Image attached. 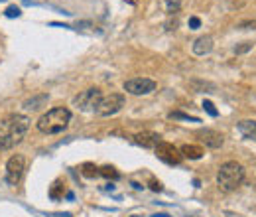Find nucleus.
<instances>
[{
    "label": "nucleus",
    "instance_id": "nucleus-13",
    "mask_svg": "<svg viewBox=\"0 0 256 217\" xmlns=\"http://www.w3.org/2000/svg\"><path fill=\"white\" fill-rule=\"evenodd\" d=\"M238 133L248 140H256V121H240Z\"/></svg>",
    "mask_w": 256,
    "mask_h": 217
},
{
    "label": "nucleus",
    "instance_id": "nucleus-15",
    "mask_svg": "<svg viewBox=\"0 0 256 217\" xmlns=\"http://www.w3.org/2000/svg\"><path fill=\"white\" fill-rule=\"evenodd\" d=\"M99 174L104 176V178H112V180L118 178V172H116L112 166H102V168H99Z\"/></svg>",
    "mask_w": 256,
    "mask_h": 217
},
{
    "label": "nucleus",
    "instance_id": "nucleus-8",
    "mask_svg": "<svg viewBox=\"0 0 256 217\" xmlns=\"http://www.w3.org/2000/svg\"><path fill=\"white\" fill-rule=\"evenodd\" d=\"M156 156L162 160V162H166V164H170V166H178L179 162H181V152H179V148H176L174 144H170V142H160L156 148Z\"/></svg>",
    "mask_w": 256,
    "mask_h": 217
},
{
    "label": "nucleus",
    "instance_id": "nucleus-14",
    "mask_svg": "<svg viewBox=\"0 0 256 217\" xmlns=\"http://www.w3.org/2000/svg\"><path fill=\"white\" fill-rule=\"evenodd\" d=\"M48 103V95H36L28 101H24V108H28V111H38L40 107H44Z\"/></svg>",
    "mask_w": 256,
    "mask_h": 217
},
{
    "label": "nucleus",
    "instance_id": "nucleus-9",
    "mask_svg": "<svg viewBox=\"0 0 256 217\" xmlns=\"http://www.w3.org/2000/svg\"><path fill=\"white\" fill-rule=\"evenodd\" d=\"M197 138H201V142L207 146V148H221L223 142H225V136L213 129H201L195 133Z\"/></svg>",
    "mask_w": 256,
    "mask_h": 217
},
{
    "label": "nucleus",
    "instance_id": "nucleus-18",
    "mask_svg": "<svg viewBox=\"0 0 256 217\" xmlns=\"http://www.w3.org/2000/svg\"><path fill=\"white\" fill-rule=\"evenodd\" d=\"M203 108H205V111H207L211 117H217V115H219L217 108H215V105H213L211 101H203Z\"/></svg>",
    "mask_w": 256,
    "mask_h": 217
},
{
    "label": "nucleus",
    "instance_id": "nucleus-21",
    "mask_svg": "<svg viewBox=\"0 0 256 217\" xmlns=\"http://www.w3.org/2000/svg\"><path fill=\"white\" fill-rule=\"evenodd\" d=\"M59 186H61V184L57 182V184H55V186L51 188V191H50V195H51L53 199H57V197H61V190H59Z\"/></svg>",
    "mask_w": 256,
    "mask_h": 217
},
{
    "label": "nucleus",
    "instance_id": "nucleus-24",
    "mask_svg": "<svg viewBox=\"0 0 256 217\" xmlns=\"http://www.w3.org/2000/svg\"><path fill=\"white\" fill-rule=\"evenodd\" d=\"M150 188H152L154 191H162V184L156 182V180H150Z\"/></svg>",
    "mask_w": 256,
    "mask_h": 217
},
{
    "label": "nucleus",
    "instance_id": "nucleus-23",
    "mask_svg": "<svg viewBox=\"0 0 256 217\" xmlns=\"http://www.w3.org/2000/svg\"><path fill=\"white\" fill-rule=\"evenodd\" d=\"M250 48H252V44H250V42H244L242 46H238V48H234V52H236V54H244V52H248Z\"/></svg>",
    "mask_w": 256,
    "mask_h": 217
},
{
    "label": "nucleus",
    "instance_id": "nucleus-1",
    "mask_svg": "<svg viewBox=\"0 0 256 217\" xmlns=\"http://www.w3.org/2000/svg\"><path fill=\"white\" fill-rule=\"evenodd\" d=\"M28 129H30V119L26 115H8L6 119L0 121V142H2L4 150L20 144Z\"/></svg>",
    "mask_w": 256,
    "mask_h": 217
},
{
    "label": "nucleus",
    "instance_id": "nucleus-4",
    "mask_svg": "<svg viewBox=\"0 0 256 217\" xmlns=\"http://www.w3.org/2000/svg\"><path fill=\"white\" fill-rule=\"evenodd\" d=\"M101 99H102L101 89L99 87H89V89H85V91H81L79 95L73 97V105L83 113H91V111H95V108H97Z\"/></svg>",
    "mask_w": 256,
    "mask_h": 217
},
{
    "label": "nucleus",
    "instance_id": "nucleus-6",
    "mask_svg": "<svg viewBox=\"0 0 256 217\" xmlns=\"http://www.w3.org/2000/svg\"><path fill=\"white\" fill-rule=\"evenodd\" d=\"M24 170H26V158L22 154H14L8 158L6 162V182L10 186H16L22 176H24Z\"/></svg>",
    "mask_w": 256,
    "mask_h": 217
},
{
    "label": "nucleus",
    "instance_id": "nucleus-19",
    "mask_svg": "<svg viewBox=\"0 0 256 217\" xmlns=\"http://www.w3.org/2000/svg\"><path fill=\"white\" fill-rule=\"evenodd\" d=\"M20 14H22V10H20L18 6H8V8H6V16H8V18H18Z\"/></svg>",
    "mask_w": 256,
    "mask_h": 217
},
{
    "label": "nucleus",
    "instance_id": "nucleus-7",
    "mask_svg": "<svg viewBox=\"0 0 256 217\" xmlns=\"http://www.w3.org/2000/svg\"><path fill=\"white\" fill-rule=\"evenodd\" d=\"M124 91L130 93V95H150L152 91H156V81L148 79V77H134V79H128L124 81Z\"/></svg>",
    "mask_w": 256,
    "mask_h": 217
},
{
    "label": "nucleus",
    "instance_id": "nucleus-25",
    "mask_svg": "<svg viewBox=\"0 0 256 217\" xmlns=\"http://www.w3.org/2000/svg\"><path fill=\"white\" fill-rule=\"evenodd\" d=\"M0 150H4V146H2V142H0Z\"/></svg>",
    "mask_w": 256,
    "mask_h": 217
},
{
    "label": "nucleus",
    "instance_id": "nucleus-16",
    "mask_svg": "<svg viewBox=\"0 0 256 217\" xmlns=\"http://www.w3.org/2000/svg\"><path fill=\"white\" fill-rule=\"evenodd\" d=\"M97 174H99V168H97V166H93V164H85V166H83V176L93 178V176H97Z\"/></svg>",
    "mask_w": 256,
    "mask_h": 217
},
{
    "label": "nucleus",
    "instance_id": "nucleus-3",
    "mask_svg": "<svg viewBox=\"0 0 256 217\" xmlns=\"http://www.w3.org/2000/svg\"><path fill=\"white\" fill-rule=\"evenodd\" d=\"M242 180H244V168L234 160L225 162L217 172V184L223 191H234L242 184Z\"/></svg>",
    "mask_w": 256,
    "mask_h": 217
},
{
    "label": "nucleus",
    "instance_id": "nucleus-17",
    "mask_svg": "<svg viewBox=\"0 0 256 217\" xmlns=\"http://www.w3.org/2000/svg\"><path fill=\"white\" fill-rule=\"evenodd\" d=\"M170 119H183V121H191V123H199L197 117H189V115H183V113H170Z\"/></svg>",
    "mask_w": 256,
    "mask_h": 217
},
{
    "label": "nucleus",
    "instance_id": "nucleus-11",
    "mask_svg": "<svg viewBox=\"0 0 256 217\" xmlns=\"http://www.w3.org/2000/svg\"><path fill=\"white\" fill-rule=\"evenodd\" d=\"M191 50H193L195 55H207V54H211V50H213V38H211V36H201V38H197V40L193 42Z\"/></svg>",
    "mask_w": 256,
    "mask_h": 217
},
{
    "label": "nucleus",
    "instance_id": "nucleus-10",
    "mask_svg": "<svg viewBox=\"0 0 256 217\" xmlns=\"http://www.w3.org/2000/svg\"><path fill=\"white\" fill-rule=\"evenodd\" d=\"M134 142H136L138 146H142V148H156L162 140H160V136H158L156 133L146 131V133H138V135H134Z\"/></svg>",
    "mask_w": 256,
    "mask_h": 217
},
{
    "label": "nucleus",
    "instance_id": "nucleus-12",
    "mask_svg": "<svg viewBox=\"0 0 256 217\" xmlns=\"http://www.w3.org/2000/svg\"><path fill=\"white\" fill-rule=\"evenodd\" d=\"M179 152H181L183 158H189V160H199L205 154V150L201 146H197V144H185V146L179 148Z\"/></svg>",
    "mask_w": 256,
    "mask_h": 217
},
{
    "label": "nucleus",
    "instance_id": "nucleus-5",
    "mask_svg": "<svg viewBox=\"0 0 256 217\" xmlns=\"http://www.w3.org/2000/svg\"><path fill=\"white\" fill-rule=\"evenodd\" d=\"M124 103H126V97H124L122 93L104 95V97L101 99V103L97 105L95 113H97L99 117H112V115H116L120 108L124 107Z\"/></svg>",
    "mask_w": 256,
    "mask_h": 217
},
{
    "label": "nucleus",
    "instance_id": "nucleus-22",
    "mask_svg": "<svg viewBox=\"0 0 256 217\" xmlns=\"http://www.w3.org/2000/svg\"><path fill=\"white\" fill-rule=\"evenodd\" d=\"M199 26H201V20H199L197 16H191V18H189V28H191V30H197Z\"/></svg>",
    "mask_w": 256,
    "mask_h": 217
},
{
    "label": "nucleus",
    "instance_id": "nucleus-20",
    "mask_svg": "<svg viewBox=\"0 0 256 217\" xmlns=\"http://www.w3.org/2000/svg\"><path fill=\"white\" fill-rule=\"evenodd\" d=\"M166 6H168V14H178L179 10V2H174V0H168Z\"/></svg>",
    "mask_w": 256,
    "mask_h": 217
},
{
    "label": "nucleus",
    "instance_id": "nucleus-2",
    "mask_svg": "<svg viewBox=\"0 0 256 217\" xmlns=\"http://www.w3.org/2000/svg\"><path fill=\"white\" fill-rule=\"evenodd\" d=\"M69 123H71V111H69V108H65V107H53L51 111L44 113L38 119L36 127L44 135H59V133H63L69 127Z\"/></svg>",
    "mask_w": 256,
    "mask_h": 217
}]
</instances>
